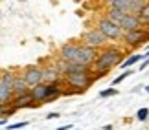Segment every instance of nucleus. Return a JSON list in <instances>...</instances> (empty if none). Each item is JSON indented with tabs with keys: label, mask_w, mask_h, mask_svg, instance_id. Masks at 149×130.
<instances>
[{
	"label": "nucleus",
	"mask_w": 149,
	"mask_h": 130,
	"mask_svg": "<svg viewBox=\"0 0 149 130\" xmlns=\"http://www.w3.org/2000/svg\"><path fill=\"white\" fill-rule=\"evenodd\" d=\"M122 63H123V53L118 48H105L101 53H98L94 68H96V73L103 75V73L111 72L114 66H122Z\"/></svg>",
	"instance_id": "obj_1"
},
{
	"label": "nucleus",
	"mask_w": 149,
	"mask_h": 130,
	"mask_svg": "<svg viewBox=\"0 0 149 130\" xmlns=\"http://www.w3.org/2000/svg\"><path fill=\"white\" fill-rule=\"evenodd\" d=\"M94 79L98 77H92V73H70V75H65L66 84L72 90H76V94H83L85 90H88L90 84L94 83Z\"/></svg>",
	"instance_id": "obj_2"
},
{
	"label": "nucleus",
	"mask_w": 149,
	"mask_h": 130,
	"mask_svg": "<svg viewBox=\"0 0 149 130\" xmlns=\"http://www.w3.org/2000/svg\"><path fill=\"white\" fill-rule=\"evenodd\" d=\"M13 84H15V73L13 72H2L0 73V103L9 105L13 101Z\"/></svg>",
	"instance_id": "obj_3"
},
{
	"label": "nucleus",
	"mask_w": 149,
	"mask_h": 130,
	"mask_svg": "<svg viewBox=\"0 0 149 130\" xmlns=\"http://www.w3.org/2000/svg\"><path fill=\"white\" fill-rule=\"evenodd\" d=\"M98 30L109 39V41H118V39L123 37V31H122V28H120V24H116V22H112V20H109L107 17H105V19H100Z\"/></svg>",
	"instance_id": "obj_4"
},
{
	"label": "nucleus",
	"mask_w": 149,
	"mask_h": 130,
	"mask_svg": "<svg viewBox=\"0 0 149 130\" xmlns=\"http://www.w3.org/2000/svg\"><path fill=\"white\" fill-rule=\"evenodd\" d=\"M22 77H24V81L30 88L44 84V72H42L41 66H28L24 70V73H22Z\"/></svg>",
	"instance_id": "obj_5"
},
{
	"label": "nucleus",
	"mask_w": 149,
	"mask_h": 130,
	"mask_svg": "<svg viewBox=\"0 0 149 130\" xmlns=\"http://www.w3.org/2000/svg\"><path fill=\"white\" fill-rule=\"evenodd\" d=\"M146 30H133V31H125L123 33V37H122V41L127 44V46H140L142 42H146L147 41V35H146Z\"/></svg>",
	"instance_id": "obj_6"
},
{
	"label": "nucleus",
	"mask_w": 149,
	"mask_h": 130,
	"mask_svg": "<svg viewBox=\"0 0 149 130\" xmlns=\"http://www.w3.org/2000/svg\"><path fill=\"white\" fill-rule=\"evenodd\" d=\"M79 48H81V44L66 42L65 46L59 50V59H63L65 63H76V61H77V53H79Z\"/></svg>",
	"instance_id": "obj_7"
},
{
	"label": "nucleus",
	"mask_w": 149,
	"mask_h": 130,
	"mask_svg": "<svg viewBox=\"0 0 149 130\" xmlns=\"http://www.w3.org/2000/svg\"><path fill=\"white\" fill-rule=\"evenodd\" d=\"M107 41L109 39L103 35V33L96 28V30H90V31H87L85 33V44L87 46H90V48H100V46H105L107 44Z\"/></svg>",
	"instance_id": "obj_8"
},
{
	"label": "nucleus",
	"mask_w": 149,
	"mask_h": 130,
	"mask_svg": "<svg viewBox=\"0 0 149 130\" xmlns=\"http://www.w3.org/2000/svg\"><path fill=\"white\" fill-rule=\"evenodd\" d=\"M96 59H98V53H96V48H90L87 44H81V48H79V53H77V61L76 63L79 64H94Z\"/></svg>",
	"instance_id": "obj_9"
},
{
	"label": "nucleus",
	"mask_w": 149,
	"mask_h": 130,
	"mask_svg": "<svg viewBox=\"0 0 149 130\" xmlns=\"http://www.w3.org/2000/svg\"><path fill=\"white\" fill-rule=\"evenodd\" d=\"M120 28H122V31H133V30H140L142 28V20L138 19V15L134 13H129L123 17V20L120 22Z\"/></svg>",
	"instance_id": "obj_10"
},
{
	"label": "nucleus",
	"mask_w": 149,
	"mask_h": 130,
	"mask_svg": "<svg viewBox=\"0 0 149 130\" xmlns=\"http://www.w3.org/2000/svg\"><path fill=\"white\" fill-rule=\"evenodd\" d=\"M42 72H44V84H54V83H59L61 73H59V70L55 68V64H54V63L48 64V66H44V68H42Z\"/></svg>",
	"instance_id": "obj_11"
},
{
	"label": "nucleus",
	"mask_w": 149,
	"mask_h": 130,
	"mask_svg": "<svg viewBox=\"0 0 149 130\" xmlns=\"http://www.w3.org/2000/svg\"><path fill=\"white\" fill-rule=\"evenodd\" d=\"M30 90L31 88L26 84L22 73H20V75H15V84H13V95H15V97H22V95L30 94Z\"/></svg>",
	"instance_id": "obj_12"
},
{
	"label": "nucleus",
	"mask_w": 149,
	"mask_h": 130,
	"mask_svg": "<svg viewBox=\"0 0 149 130\" xmlns=\"http://www.w3.org/2000/svg\"><path fill=\"white\" fill-rule=\"evenodd\" d=\"M30 94H31V97H33L35 103H44V101L48 99V86L46 84H39V86L30 90Z\"/></svg>",
	"instance_id": "obj_13"
},
{
	"label": "nucleus",
	"mask_w": 149,
	"mask_h": 130,
	"mask_svg": "<svg viewBox=\"0 0 149 130\" xmlns=\"http://www.w3.org/2000/svg\"><path fill=\"white\" fill-rule=\"evenodd\" d=\"M11 105H13L15 110H19V108H30V106L35 105V101H33L31 94H26V95H22V97H15L11 101Z\"/></svg>",
	"instance_id": "obj_14"
},
{
	"label": "nucleus",
	"mask_w": 149,
	"mask_h": 130,
	"mask_svg": "<svg viewBox=\"0 0 149 130\" xmlns=\"http://www.w3.org/2000/svg\"><path fill=\"white\" fill-rule=\"evenodd\" d=\"M111 6V9H120L123 11V13H131V9H133V0H111V2H107Z\"/></svg>",
	"instance_id": "obj_15"
},
{
	"label": "nucleus",
	"mask_w": 149,
	"mask_h": 130,
	"mask_svg": "<svg viewBox=\"0 0 149 130\" xmlns=\"http://www.w3.org/2000/svg\"><path fill=\"white\" fill-rule=\"evenodd\" d=\"M70 73H90V66L79 64V63H66L65 75H70Z\"/></svg>",
	"instance_id": "obj_16"
},
{
	"label": "nucleus",
	"mask_w": 149,
	"mask_h": 130,
	"mask_svg": "<svg viewBox=\"0 0 149 130\" xmlns=\"http://www.w3.org/2000/svg\"><path fill=\"white\" fill-rule=\"evenodd\" d=\"M127 15V13H123V11H120V9H109V15H107V19L109 20H112V22H116V24H120V22L123 20V17Z\"/></svg>",
	"instance_id": "obj_17"
},
{
	"label": "nucleus",
	"mask_w": 149,
	"mask_h": 130,
	"mask_svg": "<svg viewBox=\"0 0 149 130\" xmlns=\"http://www.w3.org/2000/svg\"><path fill=\"white\" fill-rule=\"evenodd\" d=\"M15 108H13V105H2L0 103V119H8V117L11 116V114H15Z\"/></svg>",
	"instance_id": "obj_18"
},
{
	"label": "nucleus",
	"mask_w": 149,
	"mask_h": 130,
	"mask_svg": "<svg viewBox=\"0 0 149 130\" xmlns=\"http://www.w3.org/2000/svg\"><path fill=\"white\" fill-rule=\"evenodd\" d=\"M142 59H144V55H140V53H136V55H131L129 59H125V61H123L120 68H123V70H125V68H131L133 64H136V63H138V61H142Z\"/></svg>",
	"instance_id": "obj_19"
},
{
	"label": "nucleus",
	"mask_w": 149,
	"mask_h": 130,
	"mask_svg": "<svg viewBox=\"0 0 149 130\" xmlns=\"http://www.w3.org/2000/svg\"><path fill=\"white\" fill-rule=\"evenodd\" d=\"M138 19L144 22V24L149 26V2H146V6L140 9V13H138Z\"/></svg>",
	"instance_id": "obj_20"
},
{
	"label": "nucleus",
	"mask_w": 149,
	"mask_h": 130,
	"mask_svg": "<svg viewBox=\"0 0 149 130\" xmlns=\"http://www.w3.org/2000/svg\"><path fill=\"white\" fill-rule=\"evenodd\" d=\"M149 117V108H146V106H142V108L136 112V119L138 121H146Z\"/></svg>",
	"instance_id": "obj_21"
},
{
	"label": "nucleus",
	"mask_w": 149,
	"mask_h": 130,
	"mask_svg": "<svg viewBox=\"0 0 149 130\" xmlns=\"http://www.w3.org/2000/svg\"><path fill=\"white\" fill-rule=\"evenodd\" d=\"M116 94H118L116 88H105V90L100 92V97H112V95H116Z\"/></svg>",
	"instance_id": "obj_22"
},
{
	"label": "nucleus",
	"mask_w": 149,
	"mask_h": 130,
	"mask_svg": "<svg viewBox=\"0 0 149 130\" xmlns=\"http://www.w3.org/2000/svg\"><path fill=\"white\" fill-rule=\"evenodd\" d=\"M131 73H133V72H131V70H127L125 73H122V75H118V77H116V79H114V81H112V84H120V83H122L125 77H129Z\"/></svg>",
	"instance_id": "obj_23"
},
{
	"label": "nucleus",
	"mask_w": 149,
	"mask_h": 130,
	"mask_svg": "<svg viewBox=\"0 0 149 130\" xmlns=\"http://www.w3.org/2000/svg\"><path fill=\"white\" fill-rule=\"evenodd\" d=\"M28 125V121H22V123H15V125H9L8 130H17V128H22V127H26Z\"/></svg>",
	"instance_id": "obj_24"
},
{
	"label": "nucleus",
	"mask_w": 149,
	"mask_h": 130,
	"mask_svg": "<svg viewBox=\"0 0 149 130\" xmlns=\"http://www.w3.org/2000/svg\"><path fill=\"white\" fill-rule=\"evenodd\" d=\"M57 117H59V114H55V112L54 114H48V119H57Z\"/></svg>",
	"instance_id": "obj_25"
},
{
	"label": "nucleus",
	"mask_w": 149,
	"mask_h": 130,
	"mask_svg": "<svg viewBox=\"0 0 149 130\" xmlns=\"http://www.w3.org/2000/svg\"><path fill=\"white\" fill-rule=\"evenodd\" d=\"M70 128H72V125H66V127H59L57 130H70Z\"/></svg>",
	"instance_id": "obj_26"
},
{
	"label": "nucleus",
	"mask_w": 149,
	"mask_h": 130,
	"mask_svg": "<svg viewBox=\"0 0 149 130\" xmlns=\"http://www.w3.org/2000/svg\"><path fill=\"white\" fill-rule=\"evenodd\" d=\"M103 130H112V127L111 125H105V127H103Z\"/></svg>",
	"instance_id": "obj_27"
},
{
	"label": "nucleus",
	"mask_w": 149,
	"mask_h": 130,
	"mask_svg": "<svg viewBox=\"0 0 149 130\" xmlns=\"http://www.w3.org/2000/svg\"><path fill=\"white\" fill-rule=\"evenodd\" d=\"M144 57H146V59H149V50H147V52L144 53Z\"/></svg>",
	"instance_id": "obj_28"
},
{
	"label": "nucleus",
	"mask_w": 149,
	"mask_h": 130,
	"mask_svg": "<svg viewBox=\"0 0 149 130\" xmlns=\"http://www.w3.org/2000/svg\"><path fill=\"white\" fill-rule=\"evenodd\" d=\"M4 123H6V119H0V127H2V125H4Z\"/></svg>",
	"instance_id": "obj_29"
},
{
	"label": "nucleus",
	"mask_w": 149,
	"mask_h": 130,
	"mask_svg": "<svg viewBox=\"0 0 149 130\" xmlns=\"http://www.w3.org/2000/svg\"><path fill=\"white\" fill-rule=\"evenodd\" d=\"M146 92H147V94H149V84H147V86H146Z\"/></svg>",
	"instance_id": "obj_30"
}]
</instances>
